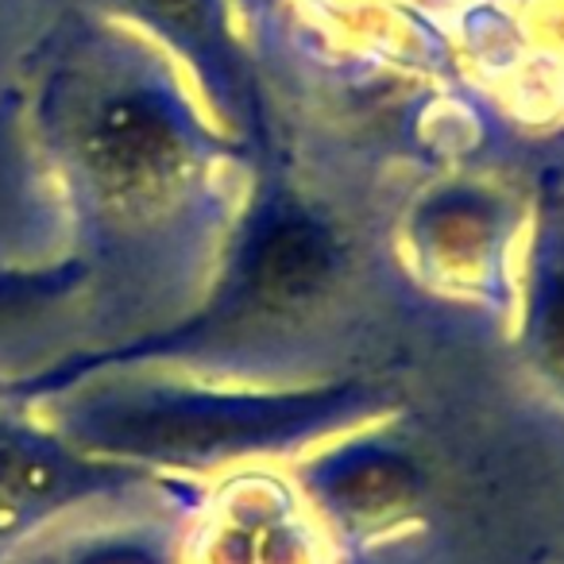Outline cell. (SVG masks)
<instances>
[{"mask_svg": "<svg viewBox=\"0 0 564 564\" xmlns=\"http://www.w3.org/2000/svg\"><path fill=\"white\" fill-rule=\"evenodd\" d=\"M112 564H120V561H112Z\"/></svg>", "mask_w": 564, "mask_h": 564, "instance_id": "obj_5", "label": "cell"}, {"mask_svg": "<svg viewBox=\"0 0 564 564\" xmlns=\"http://www.w3.org/2000/svg\"><path fill=\"white\" fill-rule=\"evenodd\" d=\"M43 487H47V468H43V464L28 460L17 448L0 445V510L32 499Z\"/></svg>", "mask_w": 564, "mask_h": 564, "instance_id": "obj_3", "label": "cell"}, {"mask_svg": "<svg viewBox=\"0 0 564 564\" xmlns=\"http://www.w3.org/2000/svg\"><path fill=\"white\" fill-rule=\"evenodd\" d=\"M545 337H549V352L556 356V360L564 364V294L553 302V310H549V325H545Z\"/></svg>", "mask_w": 564, "mask_h": 564, "instance_id": "obj_4", "label": "cell"}, {"mask_svg": "<svg viewBox=\"0 0 564 564\" xmlns=\"http://www.w3.org/2000/svg\"><path fill=\"white\" fill-rule=\"evenodd\" d=\"M329 271V243L314 225L286 220L271 228L256 251V282L271 299H302Z\"/></svg>", "mask_w": 564, "mask_h": 564, "instance_id": "obj_2", "label": "cell"}, {"mask_svg": "<svg viewBox=\"0 0 564 564\" xmlns=\"http://www.w3.org/2000/svg\"><path fill=\"white\" fill-rule=\"evenodd\" d=\"M89 163L112 186H148L178 159V135L159 105L143 97H117L89 124Z\"/></svg>", "mask_w": 564, "mask_h": 564, "instance_id": "obj_1", "label": "cell"}]
</instances>
